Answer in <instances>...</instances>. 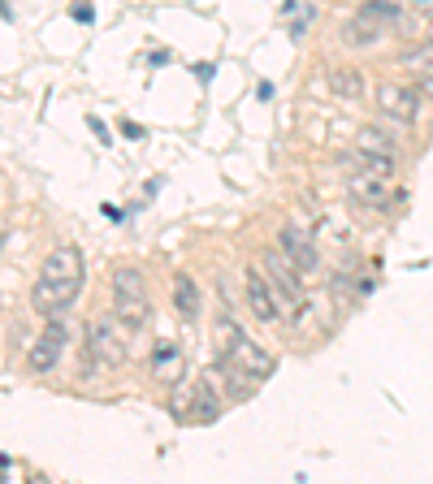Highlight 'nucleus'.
I'll return each mask as SVG.
<instances>
[{"label":"nucleus","mask_w":433,"mask_h":484,"mask_svg":"<svg viewBox=\"0 0 433 484\" xmlns=\"http://www.w3.org/2000/svg\"><path fill=\"white\" fill-rule=\"evenodd\" d=\"M416 91H420V100H433V74H416Z\"/></svg>","instance_id":"aec40b11"},{"label":"nucleus","mask_w":433,"mask_h":484,"mask_svg":"<svg viewBox=\"0 0 433 484\" xmlns=\"http://www.w3.org/2000/svg\"><path fill=\"white\" fill-rule=\"evenodd\" d=\"M342 165L351 169V177H377V182H390V177H394V160H390V156H373V152H360V147L342 152Z\"/></svg>","instance_id":"9d476101"},{"label":"nucleus","mask_w":433,"mask_h":484,"mask_svg":"<svg viewBox=\"0 0 433 484\" xmlns=\"http://www.w3.org/2000/svg\"><path fill=\"white\" fill-rule=\"evenodd\" d=\"M87 350H91L96 364L118 368V364H126V329H121L113 316H96L91 329H87Z\"/></svg>","instance_id":"20e7f679"},{"label":"nucleus","mask_w":433,"mask_h":484,"mask_svg":"<svg viewBox=\"0 0 433 484\" xmlns=\"http://www.w3.org/2000/svg\"><path fill=\"white\" fill-rule=\"evenodd\" d=\"M61 350H65V325L48 320V329L40 333V342L26 355V364H31V372H53L61 364Z\"/></svg>","instance_id":"6e6552de"},{"label":"nucleus","mask_w":433,"mask_h":484,"mask_svg":"<svg viewBox=\"0 0 433 484\" xmlns=\"http://www.w3.org/2000/svg\"><path fill=\"white\" fill-rule=\"evenodd\" d=\"M152 372H157V381H165V385H182V350H178L174 342H160V346L152 350Z\"/></svg>","instance_id":"ddd939ff"},{"label":"nucleus","mask_w":433,"mask_h":484,"mask_svg":"<svg viewBox=\"0 0 433 484\" xmlns=\"http://www.w3.org/2000/svg\"><path fill=\"white\" fill-rule=\"evenodd\" d=\"M243 286H247V308H252V316H260L265 325H274L277 320V299H274V290H269V281L260 277V269H247Z\"/></svg>","instance_id":"1a4fd4ad"},{"label":"nucleus","mask_w":433,"mask_h":484,"mask_svg":"<svg viewBox=\"0 0 433 484\" xmlns=\"http://www.w3.org/2000/svg\"><path fill=\"white\" fill-rule=\"evenodd\" d=\"M403 61H408V70H416V74H433V39L416 43V48Z\"/></svg>","instance_id":"a211bd4d"},{"label":"nucleus","mask_w":433,"mask_h":484,"mask_svg":"<svg viewBox=\"0 0 433 484\" xmlns=\"http://www.w3.org/2000/svg\"><path fill=\"white\" fill-rule=\"evenodd\" d=\"M216 342H221V364H230L238 376L256 381V376H269V372H274V355L265 346H256L247 333L238 329L230 311L216 320Z\"/></svg>","instance_id":"f03ea898"},{"label":"nucleus","mask_w":433,"mask_h":484,"mask_svg":"<svg viewBox=\"0 0 433 484\" xmlns=\"http://www.w3.org/2000/svg\"><path fill=\"white\" fill-rule=\"evenodd\" d=\"M342 39H347L351 48H369V43H377V39H381V31H377V22H373V18L355 14V18L342 26Z\"/></svg>","instance_id":"f3484780"},{"label":"nucleus","mask_w":433,"mask_h":484,"mask_svg":"<svg viewBox=\"0 0 433 484\" xmlns=\"http://www.w3.org/2000/svg\"><path fill=\"white\" fill-rule=\"evenodd\" d=\"M216 415H221V398H216L213 381L204 376L191 385V424H213Z\"/></svg>","instance_id":"f8f14e48"},{"label":"nucleus","mask_w":433,"mask_h":484,"mask_svg":"<svg viewBox=\"0 0 433 484\" xmlns=\"http://www.w3.org/2000/svg\"><path fill=\"white\" fill-rule=\"evenodd\" d=\"M82 277H87V272H82V251L79 247H74V242L53 247V251L43 255L35 286H31V303H35V311L48 316V320H57L61 311L82 294Z\"/></svg>","instance_id":"f257e3e1"},{"label":"nucleus","mask_w":433,"mask_h":484,"mask_svg":"<svg viewBox=\"0 0 433 484\" xmlns=\"http://www.w3.org/2000/svg\"><path fill=\"white\" fill-rule=\"evenodd\" d=\"M364 18H390V22H399L403 18V5H390V0H373V5H364Z\"/></svg>","instance_id":"6ab92c4d"},{"label":"nucleus","mask_w":433,"mask_h":484,"mask_svg":"<svg viewBox=\"0 0 433 484\" xmlns=\"http://www.w3.org/2000/svg\"><path fill=\"white\" fill-rule=\"evenodd\" d=\"M152 316V299H148V277L139 269H118L113 272V320L121 329H143Z\"/></svg>","instance_id":"7ed1b4c3"},{"label":"nucleus","mask_w":433,"mask_h":484,"mask_svg":"<svg viewBox=\"0 0 433 484\" xmlns=\"http://www.w3.org/2000/svg\"><path fill=\"white\" fill-rule=\"evenodd\" d=\"M31 484H48V476H31Z\"/></svg>","instance_id":"412c9836"},{"label":"nucleus","mask_w":433,"mask_h":484,"mask_svg":"<svg viewBox=\"0 0 433 484\" xmlns=\"http://www.w3.org/2000/svg\"><path fill=\"white\" fill-rule=\"evenodd\" d=\"M355 147H360V152H373V156H390V160H394V152H399V138L386 135V130H377V126H364V130H360V138H355Z\"/></svg>","instance_id":"dca6fc26"},{"label":"nucleus","mask_w":433,"mask_h":484,"mask_svg":"<svg viewBox=\"0 0 433 484\" xmlns=\"http://www.w3.org/2000/svg\"><path fill=\"white\" fill-rule=\"evenodd\" d=\"M260 264H265V272H269V281H274V286L286 294L291 303H299V299H303V272H299L286 255L277 251V247H274V251H265V260H260Z\"/></svg>","instance_id":"0eeeda50"},{"label":"nucleus","mask_w":433,"mask_h":484,"mask_svg":"<svg viewBox=\"0 0 433 484\" xmlns=\"http://www.w3.org/2000/svg\"><path fill=\"white\" fill-rule=\"evenodd\" d=\"M347 191L364 208H390L394 199H399L390 182H377V177H347Z\"/></svg>","instance_id":"9b49d317"},{"label":"nucleus","mask_w":433,"mask_h":484,"mask_svg":"<svg viewBox=\"0 0 433 484\" xmlns=\"http://www.w3.org/2000/svg\"><path fill=\"white\" fill-rule=\"evenodd\" d=\"M377 109L394 121H403V126H412L416 117H420V91H416L412 82H399V78H386V82H377Z\"/></svg>","instance_id":"39448f33"},{"label":"nucleus","mask_w":433,"mask_h":484,"mask_svg":"<svg viewBox=\"0 0 433 484\" xmlns=\"http://www.w3.org/2000/svg\"><path fill=\"white\" fill-rule=\"evenodd\" d=\"M174 308L178 316H199V286H196V277L191 272H178L174 277Z\"/></svg>","instance_id":"4468645a"},{"label":"nucleus","mask_w":433,"mask_h":484,"mask_svg":"<svg viewBox=\"0 0 433 484\" xmlns=\"http://www.w3.org/2000/svg\"><path fill=\"white\" fill-rule=\"evenodd\" d=\"M330 91L342 100H360L364 96V74L355 65H338V70H330Z\"/></svg>","instance_id":"2eb2a0df"},{"label":"nucleus","mask_w":433,"mask_h":484,"mask_svg":"<svg viewBox=\"0 0 433 484\" xmlns=\"http://www.w3.org/2000/svg\"><path fill=\"white\" fill-rule=\"evenodd\" d=\"M277 251L286 255L299 272H313L316 264H321V251H316L313 233L303 230V225H295V221H286V225L277 230Z\"/></svg>","instance_id":"423d86ee"}]
</instances>
